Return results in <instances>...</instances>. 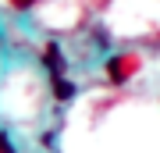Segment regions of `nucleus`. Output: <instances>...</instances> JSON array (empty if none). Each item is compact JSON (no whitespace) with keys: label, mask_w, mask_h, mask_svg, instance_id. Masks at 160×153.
<instances>
[{"label":"nucleus","mask_w":160,"mask_h":153,"mask_svg":"<svg viewBox=\"0 0 160 153\" xmlns=\"http://www.w3.org/2000/svg\"><path fill=\"white\" fill-rule=\"evenodd\" d=\"M132 68H135V57H114V61L107 64V79L110 82H125Z\"/></svg>","instance_id":"nucleus-1"},{"label":"nucleus","mask_w":160,"mask_h":153,"mask_svg":"<svg viewBox=\"0 0 160 153\" xmlns=\"http://www.w3.org/2000/svg\"><path fill=\"white\" fill-rule=\"evenodd\" d=\"M43 61H46V68H50V75H64V57H61V46L57 43H46Z\"/></svg>","instance_id":"nucleus-2"},{"label":"nucleus","mask_w":160,"mask_h":153,"mask_svg":"<svg viewBox=\"0 0 160 153\" xmlns=\"http://www.w3.org/2000/svg\"><path fill=\"white\" fill-rule=\"evenodd\" d=\"M50 85H53V96L57 100H71L75 96V85L64 79V75H50Z\"/></svg>","instance_id":"nucleus-3"},{"label":"nucleus","mask_w":160,"mask_h":153,"mask_svg":"<svg viewBox=\"0 0 160 153\" xmlns=\"http://www.w3.org/2000/svg\"><path fill=\"white\" fill-rule=\"evenodd\" d=\"M7 4H11L14 11H32V7L39 4V0H7Z\"/></svg>","instance_id":"nucleus-4"},{"label":"nucleus","mask_w":160,"mask_h":153,"mask_svg":"<svg viewBox=\"0 0 160 153\" xmlns=\"http://www.w3.org/2000/svg\"><path fill=\"white\" fill-rule=\"evenodd\" d=\"M0 153H14V142H11L7 132H0Z\"/></svg>","instance_id":"nucleus-5"}]
</instances>
